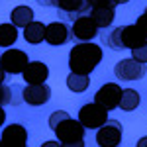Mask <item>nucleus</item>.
<instances>
[{"label":"nucleus","instance_id":"obj_31","mask_svg":"<svg viewBox=\"0 0 147 147\" xmlns=\"http://www.w3.org/2000/svg\"><path fill=\"white\" fill-rule=\"evenodd\" d=\"M136 147H147V136L145 137H141L139 141H137V145Z\"/></svg>","mask_w":147,"mask_h":147},{"label":"nucleus","instance_id":"obj_15","mask_svg":"<svg viewBox=\"0 0 147 147\" xmlns=\"http://www.w3.org/2000/svg\"><path fill=\"white\" fill-rule=\"evenodd\" d=\"M88 16L92 18V22L96 24L98 30H104V28H110L112 26L114 16H116V8H108V6L92 8V10H88Z\"/></svg>","mask_w":147,"mask_h":147},{"label":"nucleus","instance_id":"obj_22","mask_svg":"<svg viewBox=\"0 0 147 147\" xmlns=\"http://www.w3.org/2000/svg\"><path fill=\"white\" fill-rule=\"evenodd\" d=\"M12 106V86L0 84V106Z\"/></svg>","mask_w":147,"mask_h":147},{"label":"nucleus","instance_id":"obj_29","mask_svg":"<svg viewBox=\"0 0 147 147\" xmlns=\"http://www.w3.org/2000/svg\"><path fill=\"white\" fill-rule=\"evenodd\" d=\"M61 147H86V141H79V143H69V145H61Z\"/></svg>","mask_w":147,"mask_h":147},{"label":"nucleus","instance_id":"obj_27","mask_svg":"<svg viewBox=\"0 0 147 147\" xmlns=\"http://www.w3.org/2000/svg\"><path fill=\"white\" fill-rule=\"evenodd\" d=\"M41 147H61V143L59 141H43Z\"/></svg>","mask_w":147,"mask_h":147},{"label":"nucleus","instance_id":"obj_24","mask_svg":"<svg viewBox=\"0 0 147 147\" xmlns=\"http://www.w3.org/2000/svg\"><path fill=\"white\" fill-rule=\"evenodd\" d=\"M86 6H88V10H92V8H102V6L116 8L118 4H116V0H86Z\"/></svg>","mask_w":147,"mask_h":147},{"label":"nucleus","instance_id":"obj_6","mask_svg":"<svg viewBox=\"0 0 147 147\" xmlns=\"http://www.w3.org/2000/svg\"><path fill=\"white\" fill-rule=\"evenodd\" d=\"M98 34V28L96 24L92 22V18L88 14L77 18L75 22L71 24V39L79 41V43H86V41H92Z\"/></svg>","mask_w":147,"mask_h":147},{"label":"nucleus","instance_id":"obj_25","mask_svg":"<svg viewBox=\"0 0 147 147\" xmlns=\"http://www.w3.org/2000/svg\"><path fill=\"white\" fill-rule=\"evenodd\" d=\"M136 26L139 28V32L147 37V12H143V14H141V16L136 20Z\"/></svg>","mask_w":147,"mask_h":147},{"label":"nucleus","instance_id":"obj_12","mask_svg":"<svg viewBox=\"0 0 147 147\" xmlns=\"http://www.w3.org/2000/svg\"><path fill=\"white\" fill-rule=\"evenodd\" d=\"M71 39V28L65 22H51L45 26V41L49 45H63Z\"/></svg>","mask_w":147,"mask_h":147},{"label":"nucleus","instance_id":"obj_20","mask_svg":"<svg viewBox=\"0 0 147 147\" xmlns=\"http://www.w3.org/2000/svg\"><path fill=\"white\" fill-rule=\"evenodd\" d=\"M18 39V28L14 24H0V47H10Z\"/></svg>","mask_w":147,"mask_h":147},{"label":"nucleus","instance_id":"obj_16","mask_svg":"<svg viewBox=\"0 0 147 147\" xmlns=\"http://www.w3.org/2000/svg\"><path fill=\"white\" fill-rule=\"evenodd\" d=\"M10 22L16 26V28H28L30 24L34 22V10L30 8V6H26V4H22V6H16L14 10H12L10 14Z\"/></svg>","mask_w":147,"mask_h":147},{"label":"nucleus","instance_id":"obj_13","mask_svg":"<svg viewBox=\"0 0 147 147\" xmlns=\"http://www.w3.org/2000/svg\"><path fill=\"white\" fill-rule=\"evenodd\" d=\"M22 77L28 84H45L47 77H49V69L41 61H30L28 67L24 69Z\"/></svg>","mask_w":147,"mask_h":147},{"label":"nucleus","instance_id":"obj_17","mask_svg":"<svg viewBox=\"0 0 147 147\" xmlns=\"http://www.w3.org/2000/svg\"><path fill=\"white\" fill-rule=\"evenodd\" d=\"M24 39L32 45L45 41V26H43V22H35L34 20L28 28H24Z\"/></svg>","mask_w":147,"mask_h":147},{"label":"nucleus","instance_id":"obj_33","mask_svg":"<svg viewBox=\"0 0 147 147\" xmlns=\"http://www.w3.org/2000/svg\"><path fill=\"white\" fill-rule=\"evenodd\" d=\"M145 12H147V8H145Z\"/></svg>","mask_w":147,"mask_h":147},{"label":"nucleus","instance_id":"obj_18","mask_svg":"<svg viewBox=\"0 0 147 147\" xmlns=\"http://www.w3.org/2000/svg\"><path fill=\"white\" fill-rule=\"evenodd\" d=\"M139 102H141L139 92L134 90V88H124V92H122V100H120V108H122L124 112L136 110L137 106H139Z\"/></svg>","mask_w":147,"mask_h":147},{"label":"nucleus","instance_id":"obj_7","mask_svg":"<svg viewBox=\"0 0 147 147\" xmlns=\"http://www.w3.org/2000/svg\"><path fill=\"white\" fill-rule=\"evenodd\" d=\"M98 147H120L122 145V124L118 120H108L96 131Z\"/></svg>","mask_w":147,"mask_h":147},{"label":"nucleus","instance_id":"obj_8","mask_svg":"<svg viewBox=\"0 0 147 147\" xmlns=\"http://www.w3.org/2000/svg\"><path fill=\"white\" fill-rule=\"evenodd\" d=\"M57 12L63 22H75L77 18L88 14L86 0H57Z\"/></svg>","mask_w":147,"mask_h":147},{"label":"nucleus","instance_id":"obj_4","mask_svg":"<svg viewBox=\"0 0 147 147\" xmlns=\"http://www.w3.org/2000/svg\"><path fill=\"white\" fill-rule=\"evenodd\" d=\"M30 63V57L26 51L22 49H6L2 55H0V67L6 71V75H22L24 69L28 67Z\"/></svg>","mask_w":147,"mask_h":147},{"label":"nucleus","instance_id":"obj_3","mask_svg":"<svg viewBox=\"0 0 147 147\" xmlns=\"http://www.w3.org/2000/svg\"><path fill=\"white\" fill-rule=\"evenodd\" d=\"M79 122L84 129H100L108 122V110H104L96 102H88L79 110Z\"/></svg>","mask_w":147,"mask_h":147},{"label":"nucleus","instance_id":"obj_14","mask_svg":"<svg viewBox=\"0 0 147 147\" xmlns=\"http://www.w3.org/2000/svg\"><path fill=\"white\" fill-rule=\"evenodd\" d=\"M147 45V37L137 28L136 24L134 26H122V47L124 49H137V47Z\"/></svg>","mask_w":147,"mask_h":147},{"label":"nucleus","instance_id":"obj_1","mask_svg":"<svg viewBox=\"0 0 147 147\" xmlns=\"http://www.w3.org/2000/svg\"><path fill=\"white\" fill-rule=\"evenodd\" d=\"M102 49L100 45L86 41V43H77L69 53V69L71 73L77 75H90L102 61Z\"/></svg>","mask_w":147,"mask_h":147},{"label":"nucleus","instance_id":"obj_21","mask_svg":"<svg viewBox=\"0 0 147 147\" xmlns=\"http://www.w3.org/2000/svg\"><path fill=\"white\" fill-rule=\"evenodd\" d=\"M104 41H106V45L112 47V49H124V47H122V26L116 28V30H112L110 34L104 37Z\"/></svg>","mask_w":147,"mask_h":147},{"label":"nucleus","instance_id":"obj_5","mask_svg":"<svg viewBox=\"0 0 147 147\" xmlns=\"http://www.w3.org/2000/svg\"><path fill=\"white\" fill-rule=\"evenodd\" d=\"M122 92L124 88L120 86V84H116V82H106V84H102L98 92L94 94V102L102 106L104 110H114V108H120V100H122Z\"/></svg>","mask_w":147,"mask_h":147},{"label":"nucleus","instance_id":"obj_32","mask_svg":"<svg viewBox=\"0 0 147 147\" xmlns=\"http://www.w3.org/2000/svg\"><path fill=\"white\" fill-rule=\"evenodd\" d=\"M125 2H129V0H116V4H125Z\"/></svg>","mask_w":147,"mask_h":147},{"label":"nucleus","instance_id":"obj_34","mask_svg":"<svg viewBox=\"0 0 147 147\" xmlns=\"http://www.w3.org/2000/svg\"><path fill=\"white\" fill-rule=\"evenodd\" d=\"M0 55H2V53H0Z\"/></svg>","mask_w":147,"mask_h":147},{"label":"nucleus","instance_id":"obj_28","mask_svg":"<svg viewBox=\"0 0 147 147\" xmlns=\"http://www.w3.org/2000/svg\"><path fill=\"white\" fill-rule=\"evenodd\" d=\"M6 80H8V75H6V71H4V69L0 67V84H4Z\"/></svg>","mask_w":147,"mask_h":147},{"label":"nucleus","instance_id":"obj_19","mask_svg":"<svg viewBox=\"0 0 147 147\" xmlns=\"http://www.w3.org/2000/svg\"><path fill=\"white\" fill-rule=\"evenodd\" d=\"M67 86L73 92H84L90 86V77L88 75H77V73H69L67 77Z\"/></svg>","mask_w":147,"mask_h":147},{"label":"nucleus","instance_id":"obj_11","mask_svg":"<svg viewBox=\"0 0 147 147\" xmlns=\"http://www.w3.org/2000/svg\"><path fill=\"white\" fill-rule=\"evenodd\" d=\"M24 102L30 106H43L51 98V88L47 84H28L24 86Z\"/></svg>","mask_w":147,"mask_h":147},{"label":"nucleus","instance_id":"obj_9","mask_svg":"<svg viewBox=\"0 0 147 147\" xmlns=\"http://www.w3.org/2000/svg\"><path fill=\"white\" fill-rule=\"evenodd\" d=\"M0 147H28V129L22 124H8L2 129Z\"/></svg>","mask_w":147,"mask_h":147},{"label":"nucleus","instance_id":"obj_2","mask_svg":"<svg viewBox=\"0 0 147 147\" xmlns=\"http://www.w3.org/2000/svg\"><path fill=\"white\" fill-rule=\"evenodd\" d=\"M49 127L55 131L57 141L61 145H69V143H79L84 141V125L79 120H73L69 112L65 110H57L49 116Z\"/></svg>","mask_w":147,"mask_h":147},{"label":"nucleus","instance_id":"obj_26","mask_svg":"<svg viewBox=\"0 0 147 147\" xmlns=\"http://www.w3.org/2000/svg\"><path fill=\"white\" fill-rule=\"evenodd\" d=\"M37 4H41V6H45V8H57V0H37Z\"/></svg>","mask_w":147,"mask_h":147},{"label":"nucleus","instance_id":"obj_10","mask_svg":"<svg viewBox=\"0 0 147 147\" xmlns=\"http://www.w3.org/2000/svg\"><path fill=\"white\" fill-rule=\"evenodd\" d=\"M145 65L137 63L134 59H122L120 63H116L114 75L120 80H139L145 77Z\"/></svg>","mask_w":147,"mask_h":147},{"label":"nucleus","instance_id":"obj_30","mask_svg":"<svg viewBox=\"0 0 147 147\" xmlns=\"http://www.w3.org/2000/svg\"><path fill=\"white\" fill-rule=\"evenodd\" d=\"M4 122H6V114H4V108L0 106V127L4 125Z\"/></svg>","mask_w":147,"mask_h":147},{"label":"nucleus","instance_id":"obj_23","mask_svg":"<svg viewBox=\"0 0 147 147\" xmlns=\"http://www.w3.org/2000/svg\"><path fill=\"white\" fill-rule=\"evenodd\" d=\"M131 59L137 61V63H141V65H147V45L134 49L131 51Z\"/></svg>","mask_w":147,"mask_h":147}]
</instances>
